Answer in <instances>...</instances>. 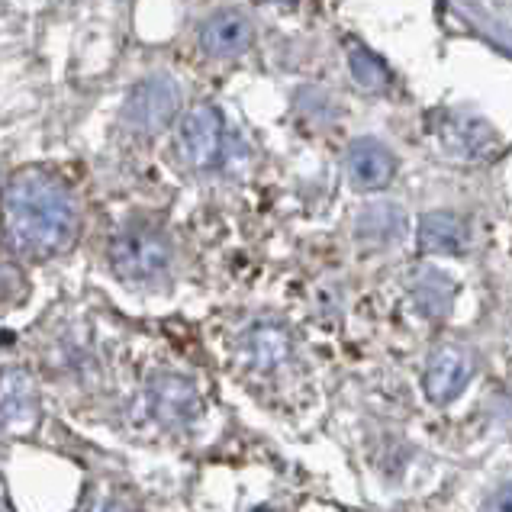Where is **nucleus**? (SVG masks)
<instances>
[{"label": "nucleus", "mask_w": 512, "mask_h": 512, "mask_svg": "<svg viewBox=\"0 0 512 512\" xmlns=\"http://www.w3.org/2000/svg\"><path fill=\"white\" fill-rule=\"evenodd\" d=\"M4 236L23 258L46 261L78 239L75 194L52 171H17L4 187Z\"/></svg>", "instance_id": "1"}, {"label": "nucleus", "mask_w": 512, "mask_h": 512, "mask_svg": "<svg viewBox=\"0 0 512 512\" xmlns=\"http://www.w3.org/2000/svg\"><path fill=\"white\" fill-rule=\"evenodd\" d=\"M110 268L126 284H152L171 268V242L149 223H129L110 239Z\"/></svg>", "instance_id": "2"}, {"label": "nucleus", "mask_w": 512, "mask_h": 512, "mask_svg": "<svg viewBox=\"0 0 512 512\" xmlns=\"http://www.w3.org/2000/svg\"><path fill=\"white\" fill-rule=\"evenodd\" d=\"M181 107V91L171 78H145L139 81L126 97L123 107V123L133 133H158L165 129Z\"/></svg>", "instance_id": "3"}, {"label": "nucleus", "mask_w": 512, "mask_h": 512, "mask_svg": "<svg viewBox=\"0 0 512 512\" xmlns=\"http://www.w3.org/2000/svg\"><path fill=\"white\" fill-rule=\"evenodd\" d=\"M39 422V390L23 368L0 371V435H26Z\"/></svg>", "instance_id": "4"}, {"label": "nucleus", "mask_w": 512, "mask_h": 512, "mask_svg": "<svg viewBox=\"0 0 512 512\" xmlns=\"http://www.w3.org/2000/svg\"><path fill=\"white\" fill-rule=\"evenodd\" d=\"M145 400H149L152 419L162 422L165 429H184L200 413L197 387L178 374H158L145 390Z\"/></svg>", "instance_id": "5"}, {"label": "nucleus", "mask_w": 512, "mask_h": 512, "mask_svg": "<svg viewBox=\"0 0 512 512\" xmlns=\"http://www.w3.org/2000/svg\"><path fill=\"white\" fill-rule=\"evenodd\" d=\"M178 145L187 165L213 168L223 155V116L213 107H194L181 120Z\"/></svg>", "instance_id": "6"}, {"label": "nucleus", "mask_w": 512, "mask_h": 512, "mask_svg": "<svg viewBox=\"0 0 512 512\" xmlns=\"http://www.w3.org/2000/svg\"><path fill=\"white\" fill-rule=\"evenodd\" d=\"M474 377V361L467 351L455 348V345H445L438 348L435 355L429 358V368H426V393L429 400L445 406L451 400H458L464 387L471 384Z\"/></svg>", "instance_id": "7"}, {"label": "nucleus", "mask_w": 512, "mask_h": 512, "mask_svg": "<svg viewBox=\"0 0 512 512\" xmlns=\"http://www.w3.org/2000/svg\"><path fill=\"white\" fill-rule=\"evenodd\" d=\"M252 46V23L242 13H216V17L200 29V49L213 58H232Z\"/></svg>", "instance_id": "8"}, {"label": "nucleus", "mask_w": 512, "mask_h": 512, "mask_svg": "<svg viewBox=\"0 0 512 512\" xmlns=\"http://www.w3.org/2000/svg\"><path fill=\"white\" fill-rule=\"evenodd\" d=\"M393 155L384 149L380 142H355L348 152V171H351V181L364 190H377V187H387L393 178Z\"/></svg>", "instance_id": "9"}, {"label": "nucleus", "mask_w": 512, "mask_h": 512, "mask_svg": "<svg viewBox=\"0 0 512 512\" xmlns=\"http://www.w3.org/2000/svg\"><path fill=\"white\" fill-rule=\"evenodd\" d=\"M419 245L429 255H464L467 229L455 213H429L419 223Z\"/></svg>", "instance_id": "10"}, {"label": "nucleus", "mask_w": 512, "mask_h": 512, "mask_svg": "<svg viewBox=\"0 0 512 512\" xmlns=\"http://www.w3.org/2000/svg\"><path fill=\"white\" fill-rule=\"evenodd\" d=\"M242 355L255 371L268 374L274 368H281L290 358V339H287V332L277 326H255L242 339Z\"/></svg>", "instance_id": "11"}, {"label": "nucleus", "mask_w": 512, "mask_h": 512, "mask_svg": "<svg viewBox=\"0 0 512 512\" xmlns=\"http://www.w3.org/2000/svg\"><path fill=\"white\" fill-rule=\"evenodd\" d=\"M451 284L445 281V277H438L435 271H426V277L416 284V303L426 310L429 316H442L448 313V306H451Z\"/></svg>", "instance_id": "12"}, {"label": "nucleus", "mask_w": 512, "mask_h": 512, "mask_svg": "<svg viewBox=\"0 0 512 512\" xmlns=\"http://www.w3.org/2000/svg\"><path fill=\"white\" fill-rule=\"evenodd\" d=\"M348 62H351V75H355V81L361 87H368V91H380V87H387V68L380 65L368 49H351Z\"/></svg>", "instance_id": "13"}, {"label": "nucleus", "mask_w": 512, "mask_h": 512, "mask_svg": "<svg viewBox=\"0 0 512 512\" xmlns=\"http://www.w3.org/2000/svg\"><path fill=\"white\" fill-rule=\"evenodd\" d=\"M487 512H512V484L500 487L487 503Z\"/></svg>", "instance_id": "14"}, {"label": "nucleus", "mask_w": 512, "mask_h": 512, "mask_svg": "<svg viewBox=\"0 0 512 512\" xmlns=\"http://www.w3.org/2000/svg\"><path fill=\"white\" fill-rule=\"evenodd\" d=\"M97 512H133V509H126L123 503H104Z\"/></svg>", "instance_id": "15"}, {"label": "nucleus", "mask_w": 512, "mask_h": 512, "mask_svg": "<svg viewBox=\"0 0 512 512\" xmlns=\"http://www.w3.org/2000/svg\"><path fill=\"white\" fill-rule=\"evenodd\" d=\"M277 4H287V0H277Z\"/></svg>", "instance_id": "16"}]
</instances>
